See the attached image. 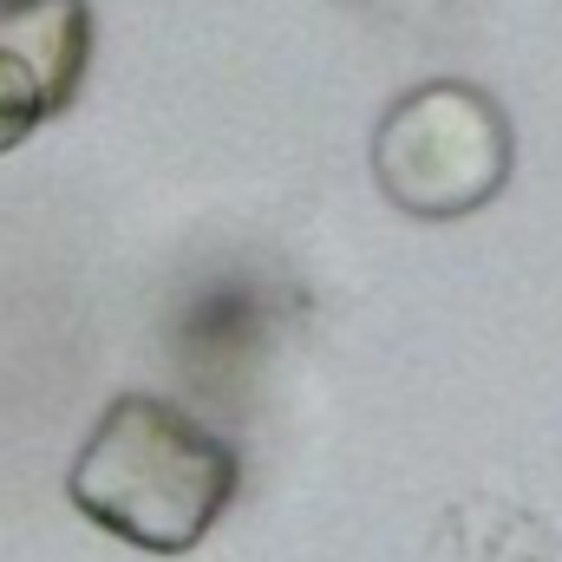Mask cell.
Masks as SVG:
<instances>
[{"label":"cell","mask_w":562,"mask_h":562,"mask_svg":"<svg viewBox=\"0 0 562 562\" xmlns=\"http://www.w3.org/2000/svg\"><path fill=\"white\" fill-rule=\"evenodd\" d=\"M79 517L150 557L196 550L243 491V458L229 438L196 425L183 406L125 393L112 400L66 477Z\"/></svg>","instance_id":"cell-1"},{"label":"cell","mask_w":562,"mask_h":562,"mask_svg":"<svg viewBox=\"0 0 562 562\" xmlns=\"http://www.w3.org/2000/svg\"><path fill=\"white\" fill-rule=\"evenodd\" d=\"M517 170L510 119L491 92L464 79H425L400 92L373 132L380 196L419 223L477 216Z\"/></svg>","instance_id":"cell-2"},{"label":"cell","mask_w":562,"mask_h":562,"mask_svg":"<svg viewBox=\"0 0 562 562\" xmlns=\"http://www.w3.org/2000/svg\"><path fill=\"white\" fill-rule=\"evenodd\" d=\"M92 46V0H0V150L72 112Z\"/></svg>","instance_id":"cell-3"}]
</instances>
